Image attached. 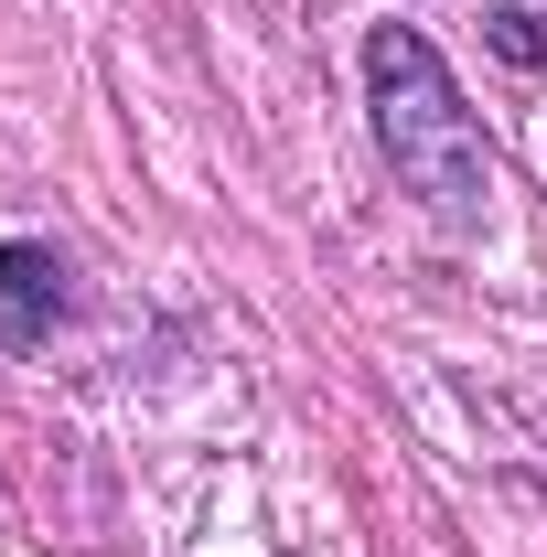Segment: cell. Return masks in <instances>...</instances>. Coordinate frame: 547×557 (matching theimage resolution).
<instances>
[{"label":"cell","mask_w":547,"mask_h":557,"mask_svg":"<svg viewBox=\"0 0 547 557\" xmlns=\"http://www.w3.org/2000/svg\"><path fill=\"white\" fill-rule=\"evenodd\" d=\"M54 322H65V258L33 247V236H11L0 247V333L11 344H44Z\"/></svg>","instance_id":"obj_2"},{"label":"cell","mask_w":547,"mask_h":557,"mask_svg":"<svg viewBox=\"0 0 547 557\" xmlns=\"http://www.w3.org/2000/svg\"><path fill=\"white\" fill-rule=\"evenodd\" d=\"M365 108H376L387 172L409 183L418 205L440 225H483V205H494V139L462 108V86H451L429 33H409V22H376L365 33Z\"/></svg>","instance_id":"obj_1"}]
</instances>
